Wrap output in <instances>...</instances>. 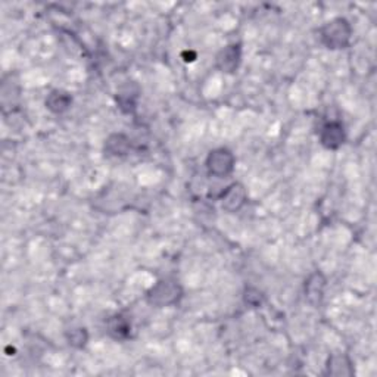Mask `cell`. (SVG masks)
<instances>
[{
    "instance_id": "4",
    "label": "cell",
    "mask_w": 377,
    "mask_h": 377,
    "mask_svg": "<svg viewBox=\"0 0 377 377\" xmlns=\"http://www.w3.org/2000/svg\"><path fill=\"white\" fill-rule=\"evenodd\" d=\"M243 58V50L240 43H231L221 49L215 57V68L223 74H235L240 68Z\"/></svg>"
},
{
    "instance_id": "1",
    "label": "cell",
    "mask_w": 377,
    "mask_h": 377,
    "mask_svg": "<svg viewBox=\"0 0 377 377\" xmlns=\"http://www.w3.org/2000/svg\"><path fill=\"white\" fill-rule=\"evenodd\" d=\"M320 42L329 50H342L351 45L352 40V25L344 16L333 18V20L323 24L318 31Z\"/></svg>"
},
{
    "instance_id": "8",
    "label": "cell",
    "mask_w": 377,
    "mask_h": 377,
    "mask_svg": "<svg viewBox=\"0 0 377 377\" xmlns=\"http://www.w3.org/2000/svg\"><path fill=\"white\" fill-rule=\"evenodd\" d=\"M326 374L335 377H352L355 374L354 361L344 352L330 354L326 361Z\"/></svg>"
},
{
    "instance_id": "5",
    "label": "cell",
    "mask_w": 377,
    "mask_h": 377,
    "mask_svg": "<svg viewBox=\"0 0 377 377\" xmlns=\"http://www.w3.org/2000/svg\"><path fill=\"white\" fill-rule=\"evenodd\" d=\"M320 145L327 151H337L345 145L347 130L340 121H329L323 125L320 134Z\"/></svg>"
},
{
    "instance_id": "11",
    "label": "cell",
    "mask_w": 377,
    "mask_h": 377,
    "mask_svg": "<svg viewBox=\"0 0 377 377\" xmlns=\"http://www.w3.org/2000/svg\"><path fill=\"white\" fill-rule=\"evenodd\" d=\"M106 330L112 339L125 340L130 336L132 325H130V321L127 320V317H124L122 314H115L110 320H108Z\"/></svg>"
},
{
    "instance_id": "9",
    "label": "cell",
    "mask_w": 377,
    "mask_h": 377,
    "mask_svg": "<svg viewBox=\"0 0 377 377\" xmlns=\"http://www.w3.org/2000/svg\"><path fill=\"white\" fill-rule=\"evenodd\" d=\"M45 106L52 114L62 115L66 111H69L71 106H73V96H71L69 92L62 91V88H55V91H52L47 95Z\"/></svg>"
},
{
    "instance_id": "7",
    "label": "cell",
    "mask_w": 377,
    "mask_h": 377,
    "mask_svg": "<svg viewBox=\"0 0 377 377\" xmlns=\"http://www.w3.org/2000/svg\"><path fill=\"white\" fill-rule=\"evenodd\" d=\"M327 287V279L320 270L311 273L308 279L303 283V295L313 307H320L323 299H325Z\"/></svg>"
},
{
    "instance_id": "13",
    "label": "cell",
    "mask_w": 377,
    "mask_h": 377,
    "mask_svg": "<svg viewBox=\"0 0 377 377\" xmlns=\"http://www.w3.org/2000/svg\"><path fill=\"white\" fill-rule=\"evenodd\" d=\"M136 100H137V93H120L117 98L120 110L125 114H130L136 110Z\"/></svg>"
},
{
    "instance_id": "2",
    "label": "cell",
    "mask_w": 377,
    "mask_h": 377,
    "mask_svg": "<svg viewBox=\"0 0 377 377\" xmlns=\"http://www.w3.org/2000/svg\"><path fill=\"white\" fill-rule=\"evenodd\" d=\"M183 287L175 279H161L149 287L145 299L155 308H170L183 299Z\"/></svg>"
},
{
    "instance_id": "6",
    "label": "cell",
    "mask_w": 377,
    "mask_h": 377,
    "mask_svg": "<svg viewBox=\"0 0 377 377\" xmlns=\"http://www.w3.org/2000/svg\"><path fill=\"white\" fill-rule=\"evenodd\" d=\"M220 202H221V208L226 212H230V214L238 212L248 202V190L239 182L231 183L223 190L220 196Z\"/></svg>"
},
{
    "instance_id": "12",
    "label": "cell",
    "mask_w": 377,
    "mask_h": 377,
    "mask_svg": "<svg viewBox=\"0 0 377 377\" xmlns=\"http://www.w3.org/2000/svg\"><path fill=\"white\" fill-rule=\"evenodd\" d=\"M65 337L69 347H73L76 349H83L88 342V332L86 327H73L65 333Z\"/></svg>"
},
{
    "instance_id": "14",
    "label": "cell",
    "mask_w": 377,
    "mask_h": 377,
    "mask_svg": "<svg viewBox=\"0 0 377 377\" xmlns=\"http://www.w3.org/2000/svg\"><path fill=\"white\" fill-rule=\"evenodd\" d=\"M262 298L264 296L261 295V292L257 291V289H254V287H249V289L245 294V301L249 305H261Z\"/></svg>"
},
{
    "instance_id": "10",
    "label": "cell",
    "mask_w": 377,
    "mask_h": 377,
    "mask_svg": "<svg viewBox=\"0 0 377 377\" xmlns=\"http://www.w3.org/2000/svg\"><path fill=\"white\" fill-rule=\"evenodd\" d=\"M132 149V140L129 136H125L124 133H114L105 140L103 145V152L106 156L112 158H120L125 156Z\"/></svg>"
},
{
    "instance_id": "3",
    "label": "cell",
    "mask_w": 377,
    "mask_h": 377,
    "mask_svg": "<svg viewBox=\"0 0 377 377\" xmlns=\"http://www.w3.org/2000/svg\"><path fill=\"white\" fill-rule=\"evenodd\" d=\"M205 167L211 177L227 178L236 168V156L228 148H215L208 153Z\"/></svg>"
}]
</instances>
